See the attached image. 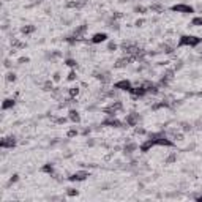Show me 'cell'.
Segmentation results:
<instances>
[{
	"label": "cell",
	"instance_id": "cell-10",
	"mask_svg": "<svg viewBox=\"0 0 202 202\" xmlns=\"http://www.w3.org/2000/svg\"><path fill=\"white\" fill-rule=\"evenodd\" d=\"M104 125H109V126H114V128H119L122 123L119 122V120H115V119H111V120H106L104 122Z\"/></svg>",
	"mask_w": 202,
	"mask_h": 202
},
{
	"label": "cell",
	"instance_id": "cell-4",
	"mask_svg": "<svg viewBox=\"0 0 202 202\" xmlns=\"http://www.w3.org/2000/svg\"><path fill=\"white\" fill-rule=\"evenodd\" d=\"M0 145H2L3 149H13V147L16 145V139L14 137H5V139H2Z\"/></svg>",
	"mask_w": 202,
	"mask_h": 202
},
{
	"label": "cell",
	"instance_id": "cell-3",
	"mask_svg": "<svg viewBox=\"0 0 202 202\" xmlns=\"http://www.w3.org/2000/svg\"><path fill=\"white\" fill-rule=\"evenodd\" d=\"M115 89H119V90H126V92H130L133 87H131V82L130 81H126V79H123V81H119V82H115Z\"/></svg>",
	"mask_w": 202,
	"mask_h": 202
},
{
	"label": "cell",
	"instance_id": "cell-27",
	"mask_svg": "<svg viewBox=\"0 0 202 202\" xmlns=\"http://www.w3.org/2000/svg\"><path fill=\"white\" fill-rule=\"evenodd\" d=\"M197 201H202V196H199V197H197Z\"/></svg>",
	"mask_w": 202,
	"mask_h": 202
},
{
	"label": "cell",
	"instance_id": "cell-20",
	"mask_svg": "<svg viewBox=\"0 0 202 202\" xmlns=\"http://www.w3.org/2000/svg\"><path fill=\"white\" fill-rule=\"evenodd\" d=\"M68 79H70V81H74V79H76V71H70Z\"/></svg>",
	"mask_w": 202,
	"mask_h": 202
},
{
	"label": "cell",
	"instance_id": "cell-5",
	"mask_svg": "<svg viewBox=\"0 0 202 202\" xmlns=\"http://www.w3.org/2000/svg\"><path fill=\"white\" fill-rule=\"evenodd\" d=\"M172 10L174 11H177V13H193V8L191 6H188V5H175V6H172Z\"/></svg>",
	"mask_w": 202,
	"mask_h": 202
},
{
	"label": "cell",
	"instance_id": "cell-21",
	"mask_svg": "<svg viewBox=\"0 0 202 202\" xmlns=\"http://www.w3.org/2000/svg\"><path fill=\"white\" fill-rule=\"evenodd\" d=\"M66 65H68V66H76V62L70 59V60H66Z\"/></svg>",
	"mask_w": 202,
	"mask_h": 202
},
{
	"label": "cell",
	"instance_id": "cell-23",
	"mask_svg": "<svg viewBox=\"0 0 202 202\" xmlns=\"http://www.w3.org/2000/svg\"><path fill=\"white\" fill-rule=\"evenodd\" d=\"M14 182H18V175H13L10 178V183H14Z\"/></svg>",
	"mask_w": 202,
	"mask_h": 202
},
{
	"label": "cell",
	"instance_id": "cell-11",
	"mask_svg": "<svg viewBox=\"0 0 202 202\" xmlns=\"http://www.w3.org/2000/svg\"><path fill=\"white\" fill-rule=\"evenodd\" d=\"M137 149V145L134 142H130V144H126L125 145V153H131V152H134Z\"/></svg>",
	"mask_w": 202,
	"mask_h": 202
},
{
	"label": "cell",
	"instance_id": "cell-1",
	"mask_svg": "<svg viewBox=\"0 0 202 202\" xmlns=\"http://www.w3.org/2000/svg\"><path fill=\"white\" fill-rule=\"evenodd\" d=\"M202 41V38H197V36H190V35H185L180 38L178 44L180 46H197Z\"/></svg>",
	"mask_w": 202,
	"mask_h": 202
},
{
	"label": "cell",
	"instance_id": "cell-19",
	"mask_svg": "<svg viewBox=\"0 0 202 202\" xmlns=\"http://www.w3.org/2000/svg\"><path fill=\"white\" fill-rule=\"evenodd\" d=\"M43 87H44V90H52V82H49V81H48Z\"/></svg>",
	"mask_w": 202,
	"mask_h": 202
},
{
	"label": "cell",
	"instance_id": "cell-2",
	"mask_svg": "<svg viewBox=\"0 0 202 202\" xmlns=\"http://www.w3.org/2000/svg\"><path fill=\"white\" fill-rule=\"evenodd\" d=\"M89 175H90V174L87 172V171H79V172L73 174V175L70 177V180H71V182H82V180H85Z\"/></svg>",
	"mask_w": 202,
	"mask_h": 202
},
{
	"label": "cell",
	"instance_id": "cell-7",
	"mask_svg": "<svg viewBox=\"0 0 202 202\" xmlns=\"http://www.w3.org/2000/svg\"><path fill=\"white\" fill-rule=\"evenodd\" d=\"M137 120H139V114H131V115L126 117V123L131 126H134L137 123Z\"/></svg>",
	"mask_w": 202,
	"mask_h": 202
},
{
	"label": "cell",
	"instance_id": "cell-12",
	"mask_svg": "<svg viewBox=\"0 0 202 202\" xmlns=\"http://www.w3.org/2000/svg\"><path fill=\"white\" fill-rule=\"evenodd\" d=\"M13 106H14V100H5V103H3L2 104V107H3V109H10V107H13Z\"/></svg>",
	"mask_w": 202,
	"mask_h": 202
},
{
	"label": "cell",
	"instance_id": "cell-25",
	"mask_svg": "<svg viewBox=\"0 0 202 202\" xmlns=\"http://www.w3.org/2000/svg\"><path fill=\"white\" fill-rule=\"evenodd\" d=\"M117 46H115V43H109V50H112V49H115Z\"/></svg>",
	"mask_w": 202,
	"mask_h": 202
},
{
	"label": "cell",
	"instance_id": "cell-13",
	"mask_svg": "<svg viewBox=\"0 0 202 202\" xmlns=\"http://www.w3.org/2000/svg\"><path fill=\"white\" fill-rule=\"evenodd\" d=\"M33 30H35V27H33V25H27V27H22V33H25V35H27V33H32Z\"/></svg>",
	"mask_w": 202,
	"mask_h": 202
},
{
	"label": "cell",
	"instance_id": "cell-14",
	"mask_svg": "<svg viewBox=\"0 0 202 202\" xmlns=\"http://www.w3.org/2000/svg\"><path fill=\"white\" fill-rule=\"evenodd\" d=\"M43 172H48V174H52L54 172V167H52V164H46L44 167H43Z\"/></svg>",
	"mask_w": 202,
	"mask_h": 202
},
{
	"label": "cell",
	"instance_id": "cell-8",
	"mask_svg": "<svg viewBox=\"0 0 202 202\" xmlns=\"http://www.w3.org/2000/svg\"><path fill=\"white\" fill-rule=\"evenodd\" d=\"M130 92H131V95H133V96H144L147 90L144 89V87H137V89H131Z\"/></svg>",
	"mask_w": 202,
	"mask_h": 202
},
{
	"label": "cell",
	"instance_id": "cell-24",
	"mask_svg": "<svg viewBox=\"0 0 202 202\" xmlns=\"http://www.w3.org/2000/svg\"><path fill=\"white\" fill-rule=\"evenodd\" d=\"M174 160H175V155H171V156L167 158V163H172Z\"/></svg>",
	"mask_w": 202,
	"mask_h": 202
},
{
	"label": "cell",
	"instance_id": "cell-26",
	"mask_svg": "<svg viewBox=\"0 0 202 202\" xmlns=\"http://www.w3.org/2000/svg\"><path fill=\"white\" fill-rule=\"evenodd\" d=\"M54 79H55V81L60 79V74H59V73H55V74H54Z\"/></svg>",
	"mask_w": 202,
	"mask_h": 202
},
{
	"label": "cell",
	"instance_id": "cell-15",
	"mask_svg": "<svg viewBox=\"0 0 202 202\" xmlns=\"http://www.w3.org/2000/svg\"><path fill=\"white\" fill-rule=\"evenodd\" d=\"M193 25H197V27L202 25V18H194L193 19Z\"/></svg>",
	"mask_w": 202,
	"mask_h": 202
},
{
	"label": "cell",
	"instance_id": "cell-9",
	"mask_svg": "<svg viewBox=\"0 0 202 202\" xmlns=\"http://www.w3.org/2000/svg\"><path fill=\"white\" fill-rule=\"evenodd\" d=\"M70 120H71V122H79L81 120V117H79V112H77V111H74V109H71L70 111Z\"/></svg>",
	"mask_w": 202,
	"mask_h": 202
},
{
	"label": "cell",
	"instance_id": "cell-18",
	"mask_svg": "<svg viewBox=\"0 0 202 202\" xmlns=\"http://www.w3.org/2000/svg\"><path fill=\"white\" fill-rule=\"evenodd\" d=\"M6 81H16V74L14 73H10V74L6 76Z\"/></svg>",
	"mask_w": 202,
	"mask_h": 202
},
{
	"label": "cell",
	"instance_id": "cell-22",
	"mask_svg": "<svg viewBox=\"0 0 202 202\" xmlns=\"http://www.w3.org/2000/svg\"><path fill=\"white\" fill-rule=\"evenodd\" d=\"M76 134H77V130H70L68 136H70V137H73V136H76Z\"/></svg>",
	"mask_w": 202,
	"mask_h": 202
},
{
	"label": "cell",
	"instance_id": "cell-17",
	"mask_svg": "<svg viewBox=\"0 0 202 202\" xmlns=\"http://www.w3.org/2000/svg\"><path fill=\"white\" fill-rule=\"evenodd\" d=\"M77 190H73V188H68V196H76Z\"/></svg>",
	"mask_w": 202,
	"mask_h": 202
},
{
	"label": "cell",
	"instance_id": "cell-6",
	"mask_svg": "<svg viewBox=\"0 0 202 202\" xmlns=\"http://www.w3.org/2000/svg\"><path fill=\"white\" fill-rule=\"evenodd\" d=\"M106 38H107L106 33H95V35H93V38H92V41L95 43V44H98V43L106 41Z\"/></svg>",
	"mask_w": 202,
	"mask_h": 202
},
{
	"label": "cell",
	"instance_id": "cell-16",
	"mask_svg": "<svg viewBox=\"0 0 202 202\" xmlns=\"http://www.w3.org/2000/svg\"><path fill=\"white\" fill-rule=\"evenodd\" d=\"M77 93H79V89H77V87H73V89L70 90V95H71V96H76Z\"/></svg>",
	"mask_w": 202,
	"mask_h": 202
}]
</instances>
